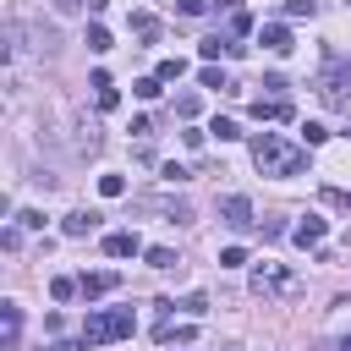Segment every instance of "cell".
I'll use <instances>...</instances> for the list:
<instances>
[{
	"mask_svg": "<svg viewBox=\"0 0 351 351\" xmlns=\"http://www.w3.org/2000/svg\"><path fill=\"white\" fill-rule=\"evenodd\" d=\"M252 165H258L263 176H302V170H307V148L285 143L280 132H258V137H252Z\"/></svg>",
	"mask_w": 351,
	"mask_h": 351,
	"instance_id": "1",
	"label": "cell"
},
{
	"mask_svg": "<svg viewBox=\"0 0 351 351\" xmlns=\"http://www.w3.org/2000/svg\"><path fill=\"white\" fill-rule=\"evenodd\" d=\"M132 307H110V313H93L82 324V346H104V340H126L132 335Z\"/></svg>",
	"mask_w": 351,
	"mask_h": 351,
	"instance_id": "2",
	"label": "cell"
},
{
	"mask_svg": "<svg viewBox=\"0 0 351 351\" xmlns=\"http://www.w3.org/2000/svg\"><path fill=\"white\" fill-rule=\"evenodd\" d=\"M252 291H258V296H302V280L285 274V269H274V263H263V269L252 274Z\"/></svg>",
	"mask_w": 351,
	"mask_h": 351,
	"instance_id": "3",
	"label": "cell"
},
{
	"mask_svg": "<svg viewBox=\"0 0 351 351\" xmlns=\"http://www.w3.org/2000/svg\"><path fill=\"white\" fill-rule=\"evenodd\" d=\"M318 99H324V104H346V66H329V71L318 77Z\"/></svg>",
	"mask_w": 351,
	"mask_h": 351,
	"instance_id": "4",
	"label": "cell"
},
{
	"mask_svg": "<svg viewBox=\"0 0 351 351\" xmlns=\"http://www.w3.org/2000/svg\"><path fill=\"white\" fill-rule=\"evenodd\" d=\"M219 214H225V225H236V230H247V225H252V203H247L241 192L219 197Z\"/></svg>",
	"mask_w": 351,
	"mask_h": 351,
	"instance_id": "5",
	"label": "cell"
},
{
	"mask_svg": "<svg viewBox=\"0 0 351 351\" xmlns=\"http://www.w3.org/2000/svg\"><path fill=\"white\" fill-rule=\"evenodd\" d=\"M99 219H104V214H93V208H77V214H66V219H60V230H66L71 241H82V236H93V230H99Z\"/></svg>",
	"mask_w": 351,
	"mask_h": 351,
	"instance_id": "6",
	"label": "cell"
},
{
	"mask_svg": "<svg viewBox=\"0 0 351 351\" xmlns=\"http://www.w3.org/2000/svg\"><path fill=\"white\" fill-rule=\"evenodd\" d=\"M258 44H263L269 55H291V49H296V44H291V27H285V22H269V27L258 33Z\"/></svg>",
	"mask_w": 351,
	"mask_h": 351,
	"instance_id": "7",
	"label": "cell"
},
{
	"mask_svg": "<svg viewBox=\"0 0 351 351\" xmlns=\"http://www.w3.org/2000/svg\"><path fill=\"white\" fill-rule=\"evenodd\" d=\"M104 252L110 258H137L143 241H137V230H115V236H104Z\"/></svg>",
	"mask_w": 351,
	"mask_h": 351,
	"instance_id": "8",
	"label": "cell"
},
{
	"mask_svg": "<svg viewBox=\"0 0 351 351\" xmlns=\"http://www.w3.org/2000/svg\"><path fill=\"white\" fill-rule=\"evenodd\" d=\"M77 285H82V296L93 302V296H104V291H115V285H121V274H115V269H99V274H82Z\"/></svg>",
	"mask_w": 351,
	"mask_h": 351,
	"instance_id": "9",
	"label": "cell"
},
{
	"mask_svg": "<svg viewBox=\"0 0 351 351\" xmlns=\"http://www.w3.org/2000/svg\"><path fill=\"white\" fill-rule=\"evenodd\" d=\"M252 115H258V121H291V99H263V93H258V99H252Z\"/></svg>",
	"mask_w": 351,
	"mask_h": 351,
	"instance_id": "10",
	"label": "cell"
},
{
	"mask_svg": "<svg viewBox=\"0 0 351 351\" xmlns=\"http://www.w3.org/2000/svg\"><path fill=\"white\" fill-rule=\"evenodd\" d=\"M291 236H296V247H318V241H324V219H318V214H307Z\"/></svg>",
	"mask_w": 351,
	"mask_h": 351,
	"instance_id": "11",
	"label": "cell"
},
{
	"mask_svg": "<svg viewBox=\"0 0 351 351\" xmlns=\"http://www.w3.org/2000/svg\"><path fill=\"white\" fill-rule=\"evenodd\" d=\"M132 33H137L143 44H159V16H148V11H132Z\"/></svg>",
	"mask_w": 351,
	"mask_h": 351,
	"instance_id": "12",
	"label": "cell"
},
{
	"mask_svg": "<svg viewBox=\"0 0 351 351\" xmlns=\"http://www.w3.org/2000/svg\"><path fill=\"white\" fill-rule=\"evenodd\" d=\"M192 324H159V346H192Z\"/></svg>",
	"mask_w": 351,
	"mask_h": 351,
	"instance_id": "13",
	"label": "cell"
},
{
	"mask_svg": "<svg viewBox=\"0 0 351 351\" xmlns=\"http://www.w3.org/2000/svg\"><path fill=\"white\" fill-rule=\"evenodd\" d=\"M143 208H159V214H170V219H192V208H186L181 197H148Z\"/></svg>",
	"mask_w": 351,
	"mask_h": 351,
	"instance_id": "14",
	"label": "cell"
},
{
	"mask_svg": "<svg viewBox=\"0 0 351 351\" xmlns=\"http://www.w3.org/2000/svg\"><path fill=\"white\" fill-rule=\"evenodd\" d=\"M0 324H5V351L16 346V335H22V313H16V302H5L0 307Z\"/></svg>",
	"mask_w": 351,
	"mask_h": 351,
	"instance_id": "15",
	"label": "cell"
},
{
	"mask_svg": "<svg viewBox=\"0 0 351 351\" xmlns=\"http://www.w3.org/2000/svg\"><path fill=\"white\" fill-rule=\"evenodd\" d=\"M77 291H82V285H77L71 274H55V280H49V296H55V302H71Z\"/></svg>",
	"mask_w": 351,
	"mask_h": 351,
	"instance_id": "16",
	"label": "cell"
},
{
	"mask_svg": "<svg viewBox=\"0 0 351 351\" xmlns=\"http://www.w3.org/2000/svg\"><path fill=\"white\" fill-rule=\"evenodd\" d=\"M88 49H93V55L110 49V27H104V22H88Z\"/></svg>",
	"mask_w": 351,
	"mask_h": 351,
	"instance_id": "17",
	"label": "cell"
},
{
	"mask_svg": "<svg viewBox=\"0 0 351 351\" xmlns=\"http://www.w3.org/2000/svg\"><path fill=\"white\" fill-rule=\"evenodd\" d=\"M181 71H186V60H176V55H170V60H159V71H154V77H159V82H181Z\"/></svg>",
	"mask_w": 351,
	"mask_h": 351,
	"instance_id": "18",
	"label": "cell"
},
{
	"mask_svg": "<svg viewBox=\"0 0 351 351\" xmlns=\"http://www.w3.org/2000/svg\"><path fill=\"white\" fill-rule=\"evenodd\" d=\"M132 93H137V99H159V93H165V82H159V77H137V82H132Z\"/></svg>",
	"mask_w": 351,
	"mask_h": 351,
	"instance_id": "19",
	"label": "cell"
},
{
	"mask_svg": "<svg viewBox=\"0 0 351 351\" xmlns=\"http://www.w3.org/2000/svg\"><path fill=\"white\" fill-rule=\"evenodd\" d=\"M208 132H214L219 143H230V137H241V126H236L230 115H214V126H208Z\"/></svg>",
	"mask_w": 351,
	"mask_h": 351,
	"instance_id": "20",
	"label": "cell"
},
{
	"mask_svg": "<svg viewBox=\"0 0 351 351\" xmlns=\"http://www.w3.org/2000/svg\"><path fill=\"white\" fill-rule=\"evenodd\" d=\"M324 137H329V126H324V121H302V143H307V148H318Z\"/></svg>",
	"mask_w": 351,
	"mask_h": 351,
	"instance_id": "21",
	"label": "cell"
},
{
	"mask_svg": "<svg viewBox=\"0 0 351 351\" xmlns=\"http://www.w3.org/2000/svg\"><path fill=\"white\" fill-rule=\"evenodd\" d=\"M176 307H181V313H192V318H203V313H208V296H203V291H192V296H181Z\"/></svg>",
	"mask_w": 351,
	"mask_h": 351,
	"instance_id": "22",
	"label": "cell"
},
{
	"mask_svg": "<svg viewBox=\"0 0 351 351\" xmlns=\"http://www.w3.org/2000/svg\"><path fill=\"white\" fill-rule=\"evenodd\" d=\"M197 49H203V60H219V55H230V38H203Z\"/></svg>",
	"mask_w": 351,
	"mask_h": 351,
	"instance_id": "23",
	"label": "cell"
},
{
	"mask_svg": "<svg viewBox=\"0 0 351 351\" xmlns=\"http://www.w3.org/2000/svg\"><path fill=\"white\" fill-rule=\"evenodd\" d=\"M148 263H154V269H176V263H181V258H176V252H170V247H148Z\"/></svg>",
	"mask_w": 351,
	"mask_h": 351,
	"instance_id": "24",
	"label": "cell"
},
{
	"mask_svg": "<svg viewBox=\"0 0 351 351\" xmlns=\"http://www.w3.org/2000/svg\"><path fill=\"white\" fill-rule=\"evenodd\" d=\"M203 88H219V93H225V88H230V77H225L219 66H203Z\"/></svg>",
	"mask_w": 351,
	"mask_h": 351,
	"instance_id": "25",
	"label": "cell"
},
{
	"mask_svg": "<svg viewBox=\"0 0 351 351\" xmlns=\"http://www.w3.org/2000/svg\"><path fill=\"white\" fill-rule=\"evenodd\" d=\"M99 192H104V197H121V192H126V176H99Z\"/></svg>",
	"mask_w": 351,
	"mask_h": 351,
	"instance_id": "26",
	"label": "cell"
},
{
	"mask_svg": "<svg viewBox=\"0 0 351 351\" xmlns=\"http://www.w3.org/2000/svg\"><path fill=\"white\" fill-rule=\"evenodd\" d=\"M236 263H247V247H219V269H236Z\"/></svg>",
	"mask_w": 351,
	"mask_h": 351,
	"instance_id": "27",
	"label": "cell"
},
{
	"mask_svg": "<svg viewBox=\"0 0 351 351\" xmlns=\"http://www.w3.org/2000/svg\"><path fill=\"white\" fill-rule=\"evenodd\" d=\"M176 115L192 121V115H197V93H181V99H176Z\"/></svg>",
	"mask_w": 351,
	"mask_h": 351,
	"instance_id": "28",
	"label": "cell"
},
{
	"mask_svg": "<svg viewBox=\"0 0 351 351\" xmlns=\"http://www.w3.org/2000/svg\"><path fill=\"white\" fill-rule=\"evenodd\" d=\"M318 0H285V16H313Z\"/></svg>",
	"mask_w": 351,
	"mask_h": 351,
	"instance_id": "29",
	"label": "cell"
},
{
	"mask_svg": "<svg viewBox=\"0 0 351 351\" xmlns=\"http://www.w3.org/2000/svg\"><path fill=\"white\" fill-rule=\"evenodd\" d=\"M324 203H335V208H351V192H340V186H324Z\"/></svg>",
	"mask_w": 351,
	"mask_h": 351,
	"instance_id": "30",
	"label": "cell"
},
{
	"mask_svg": "<svg viewBox=\"0 0 351 351\" xmlns=\"http://www.w3.org/2000/svg\"><path fill=\"white\" fill-rule=\"evenodd\" d=\"M263 88H269L274 99H285V77H280V71H269V77H263Z\"/></svg>",
	"mask_w": 351,
	"mask_h": 351,
	"instance_id": "31",
	"label": "cell"
},
{
	"mask_svg": "<svg viewBox=\"0 0 351 351\" xmlns=\"http://www.w3.org/2000/svg\"><path fill=\"white\" fill-rule=\"evenodd\" d=\"M16 219H22V225H27V230H44V214H38V208H22V214H16Z\"/></svg>",
	"mask_w": 351,
	"mask_h": 351,
	"instance_id": "32",
	"label": "cell"
},
{
	"mask_svg": "<svg viewBox=\"0 0 351 351\" xmlns=\"http://www.w3.org/2000/svg\"><path fill=\"white\" fill-rule=\"evenodd\" d=\"M203 5H208V0H176V11H181V16H203Z\"/></svg>",
	"mask_w": 351,
	"mask_h": 351,
	"instance_id": "33",
	"label": "cell"
},
{
	"mask_svg": "<svg viewBox=\"0 0 351 351\" xmlns=\"http://www.w3.org/2000/svg\"><path fill=\"white\" fill-rule=\"evenodd\" d=\"M77 5H88V0H55V11H77Z\"/></svg>",
	"mask_w": 351,
	"mask_h": 351,
	"instance_id": "34",
	"label": "cell"
},
{
	"mask_svg": "<svg viewBox=\"0 0 351 351\" xmlns=\"http://www.w3.org/2000/svg\"><path fill=\"white\" fill-rule=\"evenodd\" d=\"M340 351H351V335H346V340H340Z\"/></svg>",
	"mask_w": 351,
	"mask_h": 351,
	"instance_id": "35",
	"label": "cell"
},
{
	"mask_svg": "<svg viewBox=\"0 0 351 351\" xmlns=\"http://www.w3.org/2000/svg\"><path fill=\"white\" fill-rule=\"evenodd\" d=\"M346 5H351V0H346Z\"/></svg>",
	"mask_w": 351,
	"mask_h": 351,
	"instance_id": "36",
	"label": "cell"
}]
</instances>
